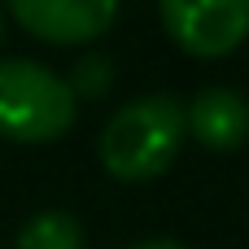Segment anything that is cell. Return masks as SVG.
<instances>
[{
    "label": "cell",
    "instance_id": "6da1fadb",
    "mask_svg": "<svg viewBox=\"0 0 249 249\" xmlns=\"http://www.w3.org/2000/svg\"><path fill=\"white\" fill-rule=\"evenodd\" d=\"M188 140V105H179L175 92H149L140 101H127L101 131L96 153L105 175L118 184H144L171 171Z\"/></svg>",
    "mask_w": 249,
    "mask_h": 249
},
{
    "label": "cell",
    "instance_id": "7a4b0ae2",
    "mask_svg": "<svg viewBox=\"0 0 249 249\" xmlns=\"http://www.w3.org/2000/svg\"><path fill=\"white\" fill-rule=\"evenodd\" d=\"M79 118V96L70 83L31 61V57H4L0 61V136L13 144H48L61 140Z\"/></svg>",
    "mask_w": 249,
    "mask_h": 249
},
{
    "label": "cell",
    "instance_id": "3957f363",
    "mask_svg": "<svg viewBox=\"0 0 249 249\" xmlns=\"http://www.w3.org/2000/svg\"><path fill=\"white\" fill-rule=\"evenodd\" d=\"M166 35L201 61L236 53L249 35V0H158Z\"/></svg>",
    "mask_w": 249,
    "mask_h": 249
},
{
    "label": "cell",
    "instance_id": "277c9868",
    "mask_svg": "<svg viewBox=\"0 0 249 249\" xmlns=\"http://www.w3.org/2000/svg\"><path fill=\"white\" fill-rule=\"evenodd\" d=\"M4 9L44 44H92L118 18V0H4Z\"/></svg>",
    "mask_w": 249,
    "mask_h": 249
},
{
    "label": "cell",
    "instance_id": "5b68a950",
    "mask_svg": "<svg viewBox=\"0 0 249 249\" xmlns=\"http://www.w3.org/2000/svg\"><path fill=\"white\" fill-rule=\"evenodd\" d=\"M188 136L201 149L232 153L249 140V101L232 88H206L188 101Z\"/></svg>",
    "mask_w": 249,
    "mask_h": 249
},
{
    "label": "cell",
    "instance_id": "8992f818",
    "mask_svg": "<svg viewBox=\"0 0 249 249\" xmlns=\"http://www.w3.org/2000/svg\"><path fill=\"white\" fill-rule=\"evenodd\" d=\"M13 249H83V223L70 210H39L18 228Z\"/></svg>",
    "mask_w": 249,
    "mask_h": 249
},
{
    "label": "cell",
    "instance_id": "52a82bcc",
    "mask_svg": "<svg viewBox=\"0 0 249 249\" xmlns=\"http://www.w3.org/2000/svg\"><path fill=\"white\" fill-rule=\"evenodd\" d=\"M70 92L79 96V101H101L105 92H109V83H114V66H109V57H101V53H83L79 61H74V70H70Z\"/></svg>",
    "mask_w": 249,
    "mask_h": 249
},
{
    "label": "cell",
    "instance_id": "ba28073f",
    "mask_svg": "<svg viewBox=\"0 0 249 249\" xmlns=\"http://www.w3.org/2000/svg\"><path fill=\"white\" fill-rule=\"evenodd\" d=\"M131 249H184V245L171 241V236H153V241H140V245H131Z\"/></svg>",
    "mask_w": 249,
    "mask_h": 249
},
{
    "label": "cell",
    "instance_id": "9c48e42d",
    "mask_svg": "<svg viewBox=\"0 0 249 249\" xmlns=\"http://www.w3.org/2000/svg\"><path fill=\"white\" fill-rule=\"evenodd\" d=\"M0 39H4V4H0Z\"/></svg>",
    "mask_w": 249,
    "mask_h": 249
}]
</instances>
